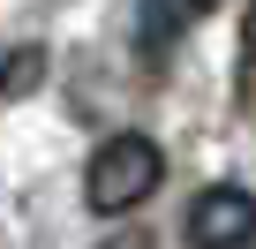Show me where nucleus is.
I'll return each mask as SVG.
<instances>
[{
    "label": "nucleus",
    "instance_id": "f257e3e1",
    "mask_svg": "<svg viewBox=\"0 0 256 249\" xmlns=\"http://www.w3.org/2000/svg\"><path fill=\"white\" fill-rule=\"evenodd\" d=\"M166 181V151L144 136V129H120L90 151V174H83V204L98 219H128L136 204H151V189Z\"/></svg>",
    "mask_w": 256,
    "mask_h": 249
},
{
    "label": "nucleus",
    "instance_id": "f03ea898",
    "mask_svg": "<svg viewBox=\"0 0 256 249\" xmlns=\"http://www.w3.org/2000/svg\"><path fill=\"white\" fill-rule=\"evenodd\" d=\"M181 234H188V249H248L256 241V196L234 189V181H218V189H204L188 204Z\"/></svg>",
    "mask_w": 256,
    "mask_h": 249
},
{
    "label": "nucleus",
    "instance_id": "7ed1b4c3",
    "mask_svg": "<svg viewBox=\"0 0 256 249\" xmlns=\"http://www.w3.org/2000/svg\"><path fill=\"white\" fill-rule=\"evenodd\" d=\"M136 38L144 53H166L181 38V0H136Z\"/></svg>",
    "mask_w": 256,
    "mask_h": 249
},
{
    "label": "nucleus",
    "instance_id": "20e7f679",
    "mask_svg": "<svg viewBox=\"0 0 256 249\" xmlns=\"http://www.w3.org/2000/svg\"><path fill=\"white\" fill-rule=\"evenodd\" d=\"M46 83V46H8V53H0V91H8V98H30Z\"/></svg>",
    "mask_w": 256,
    "mask_h": 249
},
{
    "label": "nucleus",
    "instance_id": "39448f33",
    "mask_svg": "<svg viewBox=\"0 0 256 249\" xmlns=\"http://www.w3.org/2000/svg\"><path fill=\"white\" fill-rule=\"evenodd\" d=\"M241 98H256V0H248V23H241Z\"/></svg>",
    "mask_w": 256,
    "mask_h": 249
},
{
    "label": "nucleus",
    "instance_id": "423d86ee",
    "mask_svg": "<svg viewBox=\"0 0 256 249\" xmlns=\"http://www.w3.org/2000/svg\"><path fill=\"white\" fill-rule=\"evenodd\" d=\"M98 249H151V234H144V226H120V234H106Z\"/></svg>",
    "mask_w": 256,
    "mask_h": 249
},
{
    "label": "nucleus",
    "instance_id": "0eeeda50",
    "mask_svg": "<svg viewBox=\"0 0 256 249\" xmlns=\"http://www.w3.org/2000/svg\"><path fill=\"white\" fill-rule=\"evenodd\" d=\"M181 8H188V16H211V8H218V0H181Z\"/></svg>",
    "mask_w": 256,
    "mask_h": 249
}]
</instances>
